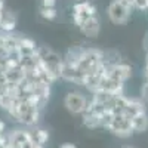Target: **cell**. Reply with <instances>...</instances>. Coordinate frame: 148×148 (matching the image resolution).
I'll list each match as a JSON object with an SVG mask.
<instances>
[{
  "label": "cell",
  "mask_w": 148,
  "mask_h": 148,
  "mask_svg": "<svg viewBox=\"0 0 148 148\" xmlns=\"http://www.w3.org/2000/svg\"><path fill=\"white\" fill-rule=\"evenodd\" d=\"M37 58H39L42 67L49 71L55 79L61 77V68H62V58H61L55 51H52L47 46L37 47Z\"/></svg>",
  "instance_id": "cell-1"
},
{
  "label": "cell",
  "mask_w": 148,
  "mask_h": 148,
  "mask_svg": "<svg viewBox=\"0 0 148 148\" xmlns=\"http://www.w3.org/2000/svg\"><path fill=\"white\" fill-rule=\"evenodd\" d=\"M130 16V8L123 5L120 0H113L108 6V18L110 21L116 24V25H121L126 24V21Z\"/></svg>",
  "instance_id": "cell-2"
},
{
  "label": "cell",
  "mask_w": 148,
  "mask_h": 148,
  "mask_svg": "<svg viewBox=\"0 0 148 148\" xmlns=\"http://www.w3.org/2000/svg\"><path fill=\"white\" fill-rule=\"evenodd\" d=\"M92 16H96V8L88 0L79 2L73 6V21L77 27H80L86 19Z\"/></svg>",
  "instance_id": "cell-3"
},
{
  "label": "cell",
  "mask_w": 148,
  "mask_h": 148,
  "mask_svg": "<svg viewBox=\"0 0 148 148\" xmlns=\"http://www.w3.org/2000/svg\"><path fill=\"white\" fill-rule=\"evenodd\" d=\"M108 130L111 133L117 135V136H120V138H127L133 133L130 119L126 117L125 114L114 116V120H113V123H111V126L108 127Z\"/></svg>",
  "instance_id": "cell-4"
},
{
  "label": "cell",
  "mask_w": 148,
  "mask_h": 148,
  "mask_svg": "<svg viewBox=\"0 0 148 148\" xmlns=\"http://www.w3.org/2000/svg\"><path fill=\"white\" fill-rule=\"evenodd\" d=\"M64 105L73 114H83V111L88 107V99L79 92H70L64 99Z\"/></svg>",
  "instance_id": "cell-5"
},
{
  "label": "cell",
  "mask_w": 148,
  "mask_h": 148,
  "mask_svg": "<svg viewBox=\"0 0 148 148\" xmlns=\"http://www.w3.org/2000/svg\"><path fill=\"white\" fill-rule=\"evenodd\" d=\"M130 73H132V68L127 65V64H117V65H113V67H108L105 70V74L104 76H107L108 79L114 80L117 83H123L125 84V82L130 77Z\"/></svg>",
  "instance_id": "cell-6"
},
{
  "label": "cell",
  "mask_w": 148,
  "mask_h": 148,
  "mask_svg": "<svg viewBox=\"0 0 148 148\" xmlns=\"http://www.w3.org/2000/svg\"><path fill=\"white\" fill-rule=\"evenodd\" d=\"M9 139H10L12 148H24L28 142H31L30 132L22 130V129H15V130L9 132Z\"/></svg>",
  "instance_id": "cell-7"
},
{
  "label": "cell",
  "mask_w": 148,
  "mask_h": 148,
  "mask_svg": "<svg viewBox=\"0 0 148 148\" xmlns=\"http://www.w3.org/2000/svg\"><path fill=\"white\" fill-rule=\"evenodd\" d=\"M61 77L73 82V83H77V84H83L84 82V74H82L76 67H71L62 62V68H61Z\"/></svg>",
  "instance_id": "cell-8"
},
{
  "label": "cell",
  "mask_w": 148,
  "mask_h": 148,
  "mask_svg": "<svg viewBox=\"0 0 148 148\" xmlns=\"http://www.w3.org/2000/svg\"><path fill=\"white\" fill-rule=\"evenodd\" d=\"M79 28L86 37H96L101 30V22L98 19V16H92L89 19H86Z\"/></svg>",
  "instance_id": "cell-9"
},
{
  "label": "cell",
  "mask_w": 148,
  "mask_h": 148,
  "mask_svg": "<svg viewBox=\"0 0 148 148\" xmlns=\"http://www.w3.org/2000/svg\"><path fill=\"white\" fill-rule=\"evenodd\" d=\"M142 113H147V108H145V104L141 99H127V105H126V110H125L126 117H129L132 120V117L142 114Z\"/></svg>",
  "instance_id": "cell-10"
},
{
  "label": "cell",
  "mask_w": 148,
  "mask_h": 148,
  "mask_svg": "<svg viewBox=\"0 0 148 148\" xmlns=\"http://www.w3.org/2000/svg\"><path fill=\"white\" fill-rule=\"evenodd\" d=\"M18 52L21 56H31L37 53V45L30 37H21L19 39V47Z\"/></svg>",
  "instance_id": "cell-11"
},
{
  "label": "cell",
  "mask_w": 148,
  "mask_h": 148,
  "mask_svg": "<svg viewBox=\"0 0 148 148\" xmlns=\"http://www.w3.org/2000/svg\"><path fill=\"white\" fill-rule=\"evenodd\" d=\"M15 25H16L15 15L5 9V12L2 14V16H0V31L2 33H12Z\"/></svg>",
  "instance_id": "cell-12"
},
{
  "label": "cell",
  "mask_w": 148,
  "mask_h": 148,
  "mask_svg": "<svg viewBox=\"0 0 148 148\" xmlns=\"http://www.w3.org/2000/svg\"><path fill=\"white\" fill-rule=\"evenodd\" d=\"M83 52H84V49H83V47H79V46H76V47H70V49H68V52L65 53V58L62 59V62L67 64V65H71V67H76V65L79 64V61H80Z\"/></svg>",
  "instance_id": "cell-13"
},
{
  "label": "cell",
  "mask_w": 148,
  "mask_h": 148,
  "mask_svg": "<svg viewBox=\"0 0 148 148\" xmlns=\"http://www.w3.org/2000/svg\"><path fill=\"white\" fill-rule=\"evenodd\" d=\"M130 123H132V130L135 133H142L148 129V114L142 113V114L135 116V117H132Z\"/></svg>",
  "instance_id": "cell-14"
},
{
  "label": "cell",
  "mask_w": 148,
  "mask_h": 148,
  "mask_svg": "<svg viewBox=\"0 0 148 148\" xmlns=\"http://www.w3.org/2000/svg\"><path fill=\"white\" fill-rule=\"evenodd\" d=\"M30 132V136H31V141L36 144V145H39V147H45L46 145V142H47V139H49V133L46 132V130H43V129H31V130H28Z\"/></svg>",
  "instance_id": "cell-15"
},
{
  "label": "cell",
  "mask_w": 148,
  "mask_h": 148,
  "mask_svg": "<svg viewBox=\"0 0 148 148\" xmlns=\"http://www.w3.org/2000/svg\"><path fill=\"white\" fill-rule=\"evenodd\" d=\"M83 125L89 129H95V127H101V119L99 116H96L89 111H83Z\"/></svg>",
  "instance_id": "cell-16"
},
{
  "label": "cell",
  "mask_w": 148,
  "mask_h": 148,
  "mask_svg": "<svg viewBox=\"0 0 148 148\" xmlns=\"http://www.w3.org/2000/svg\"><path fill=\"white\" fill-rule=\"evenodd\" d=\"M99 119H101V127L108 129L111 126V123H113V120H114V114H113V111H104L99 116Z\"/></svg>",
  "instance_id": "cell-17"
},
{
  "label": "cell",
  "mask_w": 148,
  "mask_h": 148,
  "mask_svg": "<svg viewBox=\"0 0 148 148\" xmlns=\"http://www.w3.org/2000/svg\"><path fill=\"white\" fill-rule=\"evenodd\" d=\"M40 15L45 18V19H47V21H52V19H55L56 18V9L55 8H45V6H40Z\"/></svg>",
  "instance_id": "cell-18"
},
{
  "label": "cell",
  "mask_w": 148,
  "mask_h": 148,
  "mask_svg": "<svg viewBox=\"0 0 148 148\" xmlns=\"http://www.w3.org/2000/svg\"><path fill=\"white\" fill-rule=\"evenodd\" d=\"M133 8L148 9V0H133Z\"/></svg>",
  "instance_id": "cell-19"
},
{
  "label": "cell",
  "mask_w": 148,
  "mask_h": 148,
  "mask_svg": "<svg viewBox=\"0 0 148 148\" xmlns=\"http://www.w3.org/2000/svg\"><path fill=\"white\" fill-rule=\"evenodd\" d=\"M141 98H142L145 102H148V82L144 83L142 89H141Z\"/></svg>",
  "instance_id": "cell-20"
},
{
  "label": "cell",
  "mask_w": 148,
  "mask_h": 148,
  "mask_svg": "<svg viewBox=\"0 0 148 148\" xmlns=\"http://www.w3.org/2000/svg\"><path fill=\"white\" fill-rule=\"evenodd\" d=\"M55 0H42V6L45 8H55Z\"/></svg>",
  "instance_id": "cell-21"
},
{
  "label": "cell",
  "mask_w": 148,
  "mask_h": 148,
  "mask_svg": "<svg viewBox=\"0 0 148 148\" xmlns=\"http://www.w3.org/2000/svg\"><path fill=\"white\" fill-rule=\"evenodd\" d=\"M6 132H8V130H6V125H5V121L0 120V136H3V135H5Z\"/></svg>",
  "instance_id": "cell-22"
},
{
  "label": "cell",
  "mask_w": 148,
  "mask_h": 148,
  "mask_svg": "<svg viewBox=\"0 0 148 148\" xmlns=\"http://www.w3.org/2000/svg\"><path fill=\"white\" fill-rule=\"evenodd\" d=\"M59 148H77V147L74 145V144H70V142H67V144H62V145H61Z\"/></svg>",
  "instance_id": "cell-23"
},
{
  "label": "cell",
  "mask_w": 148,
  "mask_h": 148,
  "mask_svg": "<svg viewBox=\"0 0 148 148\" xmlns=\"http://www.w3.org/2000/svg\"><path fill=\"white\" fill-rule=\"evenodd\" d=\"M145 67L148 68V55H147V64H145Z\"/></svg>",
  "instance_id": "cell-24"
},
{
  "label": "cell",
  "mask_w": 148,
  "mask_h": 148,
  "mask_svg": "<svg viewBox=\"0 0 148 148\" xmlns=\"http://www.w3.org/2000/svg\"><path fill=\"white\" fill-rule=\"evenodd\" d=\"M34 148H43V147H39V145H36V147H34Z\"/></svg>",
  "instance_id": "cell-25"
},
{
  "label": "cell",
  "mask_w": 148,
  "mask_h": 148,
  "mask_svg": "<svg viewBox=\"0 0 148 148\" xmlns=\"http://www.w3.org/2000/svg\"><path fill=\"white\" fill-rule=\"evenodd\" d=\"M123 148H135V147H123Z\"/></svg>",
  "instance_id": "cell-26"
},
{
  "label": "cell",
  "mask_w": 148,
  "mask_h": 148,
  "mask_svg": "<svg viewBox=\"0 0 148 148\" xmlns=\"http://www.w3.org/2000/svg\"><path fill=\"white\" fill-rule=\"evenodd\" d=\"M80 2H83V0H80Z\"/></svg>",
  "instance_id": "cell-27"
}]
</instances>
